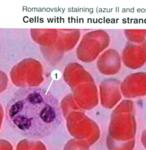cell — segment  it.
I'll return each mask as SVG.
<instances>
[{
  "label": "cell",
  "instance_id": "2",
  "mask_svg": "<svg viewBox=\"0 0 146 150\" xmlns=\"http://www.w3.org/2000/svg\"><path fill=\"white\" fill-rule=\"evenodd\" d=\"M110 36L103 29H96L83 35L78 45L77 50H103L110 45Z\"/></svg>",
  "mask_w": 146,
  "mask_h": 150
},
{
  "label": "cell",
  "instance_id": "3",
  "mask_svg": "<svg viewBox=\"0 0 146 150\" xmlns=\"http://www.w3.org/2000/svg\"><path fill=\"white\" fill-rule=\"evenodd\" d=\"M31 39L36 43L42 46H50L55 43L58 37L56 29H30Z\"/></svg>",
  "mask_w": 146,
  "mask_h": 150
},
{
  "label": "cell",
  "instance_id": "5",
  "mask_svg": "<svg viewBox=\"0 0 146 150\" xmlns=\"http://www.w3.org/2000/svg\"><path fill=\"white\" fill-rule=\"evenodd\" d=\"M124 35L130 42L141 43L145 40L146 29H125Z\"/></svg>",
  "mask_w": 146,
  "mask_h": 150
},
{
  "label": "cell",
  "instance_id": "1",
  "mask_svg": "<svg viewBox=\"0 0 146 150\" xmlns=\"http://www.w3.org/2000/svg\"><path fill=\"white\" fill-rule=\"evenodd\" d=\"M6 116L15 131L30 138L48 137L60 120L57 100L41 87L17 90L7 104Z\"/></svg>",
  "mask_w": 146,
  "mask_h": 150
},
{
  "label": "cell",
  "instance_id": "4",
  "mask_svg": "<svg viewBox=\"0 0 146 150\" xmlns=\"http://www.w3.org/2000/svg\"><path fill=\"white\" fill-rule=\"evenodd\" d=\"M81 32L79 29H59L56 45L59 47L73 48L80 39Z\"/></svg>",
  "mask_w": 146,
  "mask_h": 150
}]
</instances>
